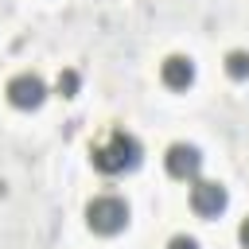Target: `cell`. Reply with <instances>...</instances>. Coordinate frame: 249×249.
I'll return each mask as SVG.
<instances>
[{"instance_id":"cell-4","label":"cell","mask_w":249,"mask_h":249,"mask_svg":"<svg viewBox=\"0 0 249 249\" xmlns=\"http://www.w3.org/2000/svg\"><path fill=\"white\" fill-rule=\"evenodd\" d=\"M226 202H230V195H226L222 183L198 179V183L191 187V206H195V214H202V218H218V214L226 210Z\"/></svg>"},{"instance_id":"cell-5","label":"cell","mask_w":249,"mask_h":249,"mask_svg":"<svg viewBox=\"0 0 249 249\" xmlns=\"http://www.w3.org/2000/svg\"><path fill=\"white\" fill-rule=\"evenodd\" d=\"M163 163H167V171L175 179H195L202 171V152L195 144H171L167 156H163Z\"/></svg>"},{"instance_id":"cell-6","label":"cell","mask_w":249,"mask_h":249,"mask_svg":"<svg viewBox=\"0 0 249 249\" xmlns=\"http://www.w3.org/2000/svg\"><path fill=\"white\" fill-rule=\"evenodd\" d=\"M160 78H163L167 89H187L195 82V62L187 54H167L163 66H160Z\"/></svg>"},{"instance_id":"cell-3","label":"cell","mask_w":249,"mask_h":249,"mask_svg":"<svg viewBox=\"0 0 249 249\" xmlns=\"http://www.w3.org/2000/svg\"><path fill=\"white\" fill-rule=\"evenodd\" d=\"M4 93H8V101H12L16 109H39V105L47 101V82H43L39 74H16Z\"/></svg>"},{"instance_id":"cell-7","label":"cell","mask_w":249,"mask_h":249,"mask_svg":"<svg viewBox=\"0 0 249 249\" xmlns=\"http://www.w3.org/2000/svg\"><path fill=\"white\" fill-rule=\"evenodd\" d=\"M226 74L230 78H249V51H230L226 54Z\"/></svg>"},{"instance_id":"cell-2","label":"cell","mask_w":249,"mask_h":249,"mask_svg":"<svg viewBox=\"0 0 249 249\" xmlns=\"http://www.w3.org/2000/svg\"><path fill=\"white\" fill-rule=\"evenodd\" d=\"M86 222H89L93 233L113 237V233H121V230L128 226V202L117 198V195H97V198H89V206H86Z\"/></svg>"},{"instance_id":"cell-8","label":"cell","mask_w":249,"mask_h":249,"mask_svg":"<svg viewBox=\"0 0 249 249\" xmlns=\"http://www.w3.org/2000/svg\"><path fill=\"white\" fill-rule=\"evenodd\" d=\"M167 249H198V241H195L191 233H175V237L167 241Z\"/></svg>"},{"instance_id":"cell-9","label":"cell","mask_w":249,"mask_h":249,"mask_svg":"<svg viewBox=\"0 0 249 249\" xmlns=\"http://www.w3.org/2000/svg\"><path fill=\"white\" fill-rule=\"evenodd\" d=\"M237 241H241V245H245V249H249V218H245V222H241V226H237Z\"/></svg>"},{"instance_id":"cell-1","label":"cell","mask_w":249,"mask_h":249,"mask_svg":"<svg viewBox=\"0 0 249 249\" xmlns=\"http://www.w3.org/2000/svg\"><path fill=\"white\" fill-rule=\"evenodd\" d=\"M140 163V140L128 136V132H113L105 144L93 148V167L105 171V175H121V171H132Z\"/></svg>"}]
</instances>
